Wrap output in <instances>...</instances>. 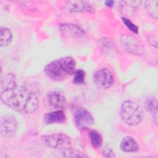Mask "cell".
<instances>
[{"instance_id":"cell-17","label":"cell","mask_w":158,"mask_h":158,"mask_svg":"<svg viewBox=\"0 0 158 158\" xmlns=\"http://www.w3.org/2000/svg\"><path fill=\"white\" fill-rule=\"evenodd\" d=\"M17 85L15 76L13 73H7L1 79V91L12 88Z\"/></svg>"},{"instance_id":"cell-9","label":"cell","mask_w":158,"mask_h":158,"mask_svg":"<svg viewBox=\"0 0 158 158\" xmlns=\"http://www.w3.org/2000/svg\"><path fill=\"white\" fill-rule=\"evenodd\" d=\"M49 105L56 110H64L67 107V102L62 92L59 90L51 91L47 97Z\"/></svg>"},{"instance_id":"cell-22","label":"cell","mask_w":158,"mask_h":158,"mask_svg":"<svg viewBox=\"0 0 158 158\" xmlns=\"http://www.w3.org/2000/svg\"><path fill=\"white\" fill-rule=\"evenodd\" d=\"M122 22H123V23L125 24V25L133 33H138V27L134 24L131 21H130V20H129L128 19L126 18V17H122Z\"/></svg>"},{"instance_id":"cell-6","label":"cell","mask_w":158,"mask_h":158,"mask_svg":"<svg viewBox=\"0 0 158 158\" xmlns=\"http://www.w3.org/2000/svg\"><path fill=\"white\" fill-rule=\"evenodd\" d=\"M120 41L122 47L128 52L135 55H143L144 53V48L141 43L133 36L123 35Z\"/></svg>"},{"instance_id":"cell-13","label":"cell","mask_w":158,"mask_h":158,"mask_svg":"<svg viewBox=\"0 0 158 158\" xmlns=\"http://www.w3.org/2000/svg\"><path fill=\"white\" fill-rule=\"evenodd\" d=\"M138 148L136 141L131 136H125L120 143V149L124 152H136L138 150Z\"/></svg>"},{"instance_id":"cell-5","label":"cell","mask_w":158,"mask_h":158,"mask_svg":"<svg viewBox=\"0 0 158 158\" xmlns=\"http://www.w3.org/2000/svg\"><path fill=\"white\" fill-rule=\"evenodd\" d=\"M18 121L16 117L11 114L2 115L0 121L1 135L5 138L13 136L18 129Z\"/></svg>"},{"instance_id":"cell-21","label":"cell","mask_w":158,"mask_h":158,"mask_svg":"<svg viewBox=\"0 0 158 158\" xmlns=\"http://www.w3.org/2000/svg\"><path fill=\"white\" fill-rule=\"evenodd\" d=\"M85 78V72L82 69H78L75 72L73 79V83L75 85H80L84 83Z\"/></svg>"},{"instance_id":"cell-14","label":"cell","mask_w":158,"mask_h":158,"mask_svg":"<svg viewBox=\"0 0 158 158\" xmlns=\"http://www.w3.org/2000/svg\"><path fill=\"white\" fill-rule=\"evenodd\" d=\"M94 8L87 2L85 1H77L73 2L70 7V11L74 12H89L93 13L94 12Z\"/></svg>"},{"instance_id":"cell-8","label":"cell","mask_w":158,"mask_h":158,"mask_svg":"<svg viewBox=\"0 0 158 158\" xmlns=\"http://www.w3.org/2000/svg\"><path fill=\"white\" fill-rule=\"evenodd\" d=\"M93 80L99 87L104 89L110 88L114 83V77L112 73L105 68L97 70L93 75Z\"/></svg>"},{"instance_id":"cell-12","label":"cell","mask_w":158,"mask_h":158,"mask_svg":"<svg viewBox=\"0 0 158 158\" xmlns=\"http://www.w3.org/2000/svg\"><path fill=\"white\" fill-rule=\"evenodd\" d=\"M141 1H120V11L126 15H131L141 4Z\"/></svg>"},{"instance_id":"cell-4","label":"cell","mask_w":158,"mask_h":158,"mask_svg":"<svg viewBox=\"0 0 158 158\" xmlns=\"http://www.w3.org/2000/svg\"><path fill=\"white\" fill-rule=\"evenodd\" d=\"M41 140L44 145L52 149H66L70 148L72 144L70 138L64 133H57L43 135Z\"/></svg>"},{"instance_id":"cell-7","label":"cell","mask_w":158,"mask_h":158,"mask_svg":"<svg viewBox=\"0 0 158 158\" xmlns=\"http://www.w3.org/2000/svg\"><path fill=\"white\" fill-rule=\"evenodd\" d=\"M74 122L75 125L81 128H85L93 125L94 120L91 113L84 107H80L74 114Z\"/></svg>"},{"instance_id":"cell-11","label":"cell","mask_w":158,"mask_h":158,"mask_svg":"<svg viewBox=\"0 0 158 158\" xmlns=\"http://www.w3.org/2000/svg\"><path fill=\"white\" fill-rule=\"evenodd\" d=\"M66 121V116L62 110H56L47 113L43 116V122L47 125L63 123Z\"/></svg>"},{"instance_id":"cell-18","label":"cell","mask_w":158,"mask_h":158,"mask_svg":"<svg viewBox=\"0 0 158 158\" xmlns=\"http://www.w3.org/2000/svg\"><path fill=\"white\" fill-rule=\"evenodd\" d=\"M157 1H146L145 2V9L148 14L155 20L157 19L158 6Z\"/></svg>"},{"instance_id":"cell-15","label":"cell","mask_w":158,"mask_h":158,"mask_svg":"<svg viewBox=\"0 0 158 158\" xmlns=\"http://www.w3.org/2000/svg\"><path fill=\"white\" fill-rule=\"evenodd\" d=\"M146 109L152 113L153 120L154 123L157 124V101L153 96L148 98L145 102Z\"/></svg>"},{"instance_id":"cell-1","label":"cell","mask_w":158,"mask_h":158,"mask_svg":"<svg viewBox=\"0 0 158 158\" xmlns=\"http://www.w3.org/2000/svg\"><path fill=\"white\" fill-rule=\"evenodd\" d=\"M1 100L7 106L23 114H31L38 107V99L35 92L23 86L1 91Z\"/></svg>"},{"instance_id":"cell-2","label":"cell","mask_w":158,"mask_h":158,"mask_svg":"<svg viewBox=\"0 0 158 158\" xmlns=\"http://www.w3.org/2000/svg\"><path fill=\"white\" fill-rule=\"evenodd\" d=\"M75 67V59L71 56H65L48 64L44 72L51 80L61 81L74 73Z\"/></svg>"},{"instance_id":"cell-20","label":"cell","mask_w":158,"mask_h":158,"mask_svg":"<svg viewBox=\"0 0 158 158\" xmlns=\"http://www.w3.org/2000/svg\"><path fill=\"white\" fill-rule=\"evenodd\" d=\"M63 156L65 157H85L84 154H83L82 152L79 151L77 149L72 148H68L66 149H63L62 151Z\"/></svg>"},{"instance_id":"cell-19","label":"cell","mask_w":158,"mask_h":158,"mask_svg":"<svg viewBox=\"0 0 158 158\" xmlns=\"http://www.w3.org/2000/svg\"><path fill=\"white\" fill-rule=\"evenodd\" d=\"M91 144L94 148L101 147L102 144V138L99 133L96 130H91L89 133Z\"/></svg>"},{"instance_id":"cell-16","label":"cell","mask_w":158,"mask_h":158,"mask_svg":"<svg viewBox=\"0 0 158 158\" xmlns=\"http://www.w3.org/2000/svg\"><path fill=\"white\" fill-rule=\"evenodd\" d=\"M12 39V33L10 29L1 27L0 28V45L2 47L8 46Z\"/></svg>"},{"instance_id":"cell-10","label":"cell","mask_w":158,"mask_h":158,"mask_svg":"<svg viewBox=\"0 0 158 158\" xmlns=\"http://www.w3.org/2000/svg\"><path fill=\"white\" fill-rule=\"evenodd\" d=\"M61 33L68 37L82 38L85 35V31L78 26L72 23H63L60 25Z\"/></svg>"},{"instance_id":"cell-3","label":"cell","mask_w":158,"mask_h":158,"mask_svg":"<svg viewBox=\"0 0 158 158\" xmlns=\"http://www.w3.org/2000/svg\"><path fill=\"white\" fill-rule=\"evenodd\" d=\"M121 117L126 124L134 126L141 122L144 113L141 107L136 102L125 101L121 106Z\"/></svg>"},{"instance_id":"cell-23","label":"cell","mask_w":158,"mask_h":158,"mask_svg":"<svg viewBox=\"0 0 158 158\" xmlns=\"http://www.w3.org/2000/svg\"><path fill=\"white\" fill-rule=\"evenodd\" d=\"M103 155L106 157H114L115 154L111 148L105 147L103 149Z\"/></svg>"},{"instance_id":"cell-24","label":"cell","mask_w":158,"mask_h":158,"mask_svg":"<svg viewBox=\"0 0 158 158\" xmlns=\"http://www.w3.org/2000/svg\"><path fill=\"white\" fill-rule=\"evenodd\" d=\"M105 4H106V6H107L109 7H112L114 4V1H113L112 0L106 1H105Z\"/></svg>"}]
</instances>
